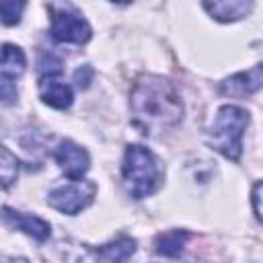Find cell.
Segmentation results:
<instances>
[{
    "label": "cell",
    "instance_id": "cell-8",
    "mask_svg": "<svg viewBox=\"0 0 263 263\" xmlns=\"http://www.w3.org/2000/svg\"><path fill=\"white\" fill-rule=\"evenodd\" d=\"M2 220L6 226L16 228L29 236H33L35 240H47L51 234V226L49 222L41 220L39 216H31V214H23L16 210H10L8 205L2 208Z\"/></svg>",
    "mask_w": 263,
    "mask_h": 263
},
{
    "label": "cell",
    "instance_id": "cell-11",
    "mask_svg": "<svg viewBox=\"0 0 263 263\" xmlns=\"http://www.w3.org/2000/svg\"><path fill=\"white\" fill-rule=\"evenodd\" d=\"M134 253H136V240L129 236H119L97 249L99 259H103L105 263H125Z\"/></svg>",
    "mask_w": 263,
    "mask_h": 263
},
{
    "label": "cell",
    "instance_id": "cell-3",
    "mask_svg": "<svg viewBox=\"0 0 263 263\" xmlns=\"http://www.w3.org/2000/svg\"><path fill=\"white\" fill-rule=\"evenodd\" d=\"M251 117L242 107L222 105L208 129V144L230 160H238L242 154V136Z\"/></svg>",
    "mask_w": 263,
    "mask_h": 263
},
{
    "label": "cell",
    "instance_id": "cell-15",
    "mask_svg": "<svg viewBox=\"0 0 263 263\" xmlns=\"http://www.w3.org/2000/svg\"><path fill=\"white\" fill-rule=\"evenodd\" d=\"M25 10V2H16V0H4L0 4V12H2V23L4 25H16L21 21V14Z\"/></svg>",
    "mask_w": 263,
    "mask_h": 263
},
{
    "label": "cell",
    "instance_id": "cell-4",
    "mask_svg": "<svg viewBox=\"0 0 263 263\" xmlns=\"http://www.w3.org/2000/svg\"><path fill=\"white\" fill-rule=\"evenodd\" d=\"M95 195H97V183L82 179V181H72L51 189L47 195V203L62 214L76 216L78 212H82L92 203Z\"/></svg>",
    "mask_w": 263,
    "mask_h": 263
},
{
    "label": "cell",
    "instance_id": "cell-20",
    "mask_svg": "<svg viewBox=\"0 0 263 263\" xmlns=\"http://www.w3.org/2000/svg\"><path fill=\"white\" fill-rule=\"evenodd\" d=\"M185 263H195V261H185Z\"/></svg>",
    "mask_w": 263,
    "mask_h": 263
},
{
    "label": "cell",
    "instance_id": "cell-16",
    "mask_svg": "<svg viewBox=\"0 0 263 263\" xmlns=\"http://www.w3.org/2000/svg\"><path fill=\"white\" fill-rule=\"evenodd\" d=\"M16 97H18L16 86H14L8 78H2V80H0V99H2V105H4V107L12 105V103L16 101Z\"/></svg>",
    "mask_w": 263,
    "mask_h": 263
},
{
    "label": "cell",
    "instance_id": "cell-9",
    "mask_svg": "<svg viewBox=\"0 0 263 263\" xmlns=\"http://www.w3.org/2000/svg\"><path fill=\"white\" fill-rule=\"evenodd\" d=\"M39 97L45 105L53 109H68L72 105V88L62 80L60 74H41L39 78Z\"/></svg>",
    "mask_w": 263,
    "mask_h": 263
},
{
    "label": "cell",
    "instance_id": "cell-19",
    "mask_svg": "<svg viewBox=\"0 0 263 263\" xmlns=\"http://www.w3.org/2000/svg\"><path fill=\"white\" fill-rule=\"evenodd\" d=\"M4 263H27V259H16V257H6Z\"/></svg>",
    "mask_w": 263,
    "mask_h": 263
},
{
    "label": "cell",
    "instance_id": "cell-6",
    "mask_svg": "<svg viewBox=\"0 0 263 263\" xmlns=\"http://www.w3.org/2000/svg\"><path fill=\"white\" fill-rule=\"evenodd\" d=\"M53 158L70 181H82V177L90 168L88 152L72 140H62L53 150Z\"/></svg>",
    "mask_w": 263,
    "mask_h": 263
},
{
    "label": "cell",
    "instance_id": "cell-12",
    "mask_svg": "<svg viewBox=\"0 0 263 263\" xmlns=\"http://www.w3.org/2000/svg\"><path fill=\"white\" fill-rule=\"evenodd\" d=\"M189 240V232L187 230H166V232H160L156 238H154V251L158 255H164V257H179L185 242Z\"/></svg>",
    "mask_w": 263,
    "mask_h": 263
},
{
    "label": "cell",
    "instance_id": "cell-2",
    "mask_svg": "<svg viewBox=\"0 0 263 263\" xmlns=\"http://www.w3.org/2000/svg\"><path fill=\"white\" fill-rule=\"evenodd\" d=\"M162 166L158 158L140 144H129L123 154L121 183L129 197L144 199L152 195L162 183Z\"/></svg>",
    "mask_w": 263,
    "mask_h": 263
},
{
    "label": "cell",
    "instance_id": "cell-18",
    "mask_svg": "<svg viewBox=\"0 0 263 263\" xmlns=\"http://www.w3.org/2000/svg\"><path fill=\"white\" fill-rule=\"evenodd\" d=\"M90 76H92V70H90L88 66H82V68H78V70L74 72V82H76L80 88H86L88 82H90Z\"/></svg>",
    "mask_w": 263,
    "mask_h": 263
},
{
    "label": "cell",
    "instance_id": "cell-5",
    "mask_svg": "<svg viewBox=\"0 0 263 263\" xmlns=\"http://www.w3.org/2000/svg\"><path fill=\"white\" fill-rule=\"evenodd\" d=\"M51 8V37L60 43L82 45L90 39L92 31L86 18L72 10L70 6H49Z\"/></svg>",
    "mask_w": 263,
    "mask_h": 263
},
{
    "label": "cell",
    "instance_id": "cell-10",
    "mask_svg": "<svg viewBox=\"0 0 263 263\" xmlns=\"http://www.w3.org/2000/svg\"><path fill=\"white\" fill-rule=\"evenodd\" d=\"M253 2L247 0H214V2H203V8L222 23H230V21H240L245 18L251 10H253Z\"/></svg>",
    "mask_w": 263,
    "mask_h": 263
},
{
    "label": "cell",
    "instance_id": "cell-7",
    "mask_svg": "<svg viewBox=\"0 0 263 263\" xmlns=\"http://www.w3.org/2000/svg\"><path fill=\"white\" fill-rule=\"evenodd\" d=\"M261 86H263V64H257L251 70L228 76L220 84V92L226 97L245 99V97H251L253 92H257Z\"/></svg>",
    "mask_w": 263,
    "mask_h": 263
},
{
    "label": "cell",
    "instance_id": "cell-13",
    "mask_svg": "<svg viewBox=\"0 0 263 263\" xmlns=\"http://www.w3.org/2000/svg\"><path fill=\"white\" fill-rule=\"evenodd\" d=\"M25 72V53L21 47L12 45V43H4L2 45V66H0V74L2 78H18Z\"/></svg>",
    "mask_w": 263,
    "mask_h": 263
},
{
    "label": "cell",
    "instance_id": "cell-17",
    "mask_svg": "<svg viewBox=\"0 0 263 263\" xmlns=\"http://www.w3.org/2000/svg\"><path fill=\"white\" fill-rule=\"evenodd\" d=\"M253 210H255L257 220L263 224V181H259L253 187Z\"/></svg>",
    "mask_w": 263,
    "mask_h": 263
},
{
    "label": "cell",
    "instance_id": "cell-14",
    "mask_svg": "<svg viewBox=\"0 0 263 263\" xmlns=\"http://www.w3.org/2000/svg\"><path fill=\"white\" fill-rule=\"evenodd\" d=\"M18 175V160L10 154L8 148H2V160H0V177H2V187L8 189L12 181Z\"/></svg>",
    "mask_w": 263,
    "mask_h": 263
},
{
    "label": "cell",
    "instance_id": "cell-1",
    "mask_svg": "<svg viewBox=\"0 0 263 263\" xmlns=\"http://www.w3.org/2000/svg\"><path fill=\"white\" fill-rule=\"evenodd\" d=\"M134 123L144 134L158 136L177 127L183 119V101L171 80L146 74L140 76L129 95Z\"/></svg>",
    "mask_w": 263,
    "mask_h": 263
}]
</instances>
